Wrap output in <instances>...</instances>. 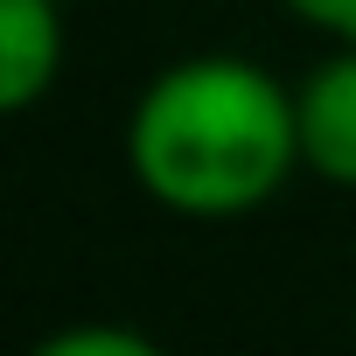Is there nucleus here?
I'll list each match as a JSON object with an SVG mask.
<instances>
[{
	"label": "nucleus",
	"instance_id": "nucleus-1",
	"mask_svg": "<svg viewBox=\"0 0 356 356\" xmlns=\"http://www.w3.org/2000/svg\"><path fill=\"white\" fill-rule=\"evenodd\" d=\"M126 168L147 203L231 224L266 210L300 168L293 91L252 56H182L147 77L126 119Z\"/></svg>",
	"mask_w": 356,
	"mask_h": 356
},
{
	"label": "nucleus",
	"instance_id": "nucleus-2",
	"mask_svg": "<svg viewBox=\"0 0 356 356\" xmlns=\"http://www.w3.org/2000/svg\"><path fill=\"white\" fill-rule=\"evenodd\" d=\"M293 112H300V168L335 189H356V42H342L300 77Z\"/></svg>",
	"mask_w": 356,
	"mask_h": 356
},
{
	"label": "nucleus",
	"instance_id": "nucleus-3",
	"mask_svg": "<svg viewBox=\"0 0 356 356\" xmlns=\"http://www.w3.org/2000/svg\"><path fill=\"white\" fill-rule=\"evenodd\" d=\"M63 77V0H0V112H35Z\"/></svg>",
	"mask_w": 356,
	"mask_h": 356
},
{
	"label": "nucleus",
	"instance_id": "nucleus-4",
	"mask_svg": "<svg viewBox=\"0 0 356 356\" xmlns=\"http://www.w3.org/2000/svg\"><path fill=\"white\" fill-rule=\"evenodd\" d=\"M35 356H161L140 328H112V321H84V328H56L35 342Z\"/></svg>",
	"mask_w": 356,
	"mask_h": 356
},
{
	"label": "nucleus",
	"instance_id": "nucleus-5",
	"mask_svg": "<svg viewBox=\"0 0 356 356\" xmlns=\"http://www.w3.org/2000/svg\"><path fill=\"white\" fill-rule=\"evenodd\" d=\"M280 8L314 29V35H335V42H356V0H280Z\"/></svg>",
	"mask_w": 356,
	"mask_h": 356
},
{
	"label": "nucleus",
	"instance_id": "nucleus-6",
	"mask_svg": "<svg viewBox=\"0 0 356 356\" xmlns=\"http://www.w3.org/2000/svg\"><path fill=\"white\" fill-rule=\"evenodd\" d=\"M63 8H70V0H63Z\"/></svg>",
	"mask_w": 356,
	"mask_h": 356
}]
</instances>
